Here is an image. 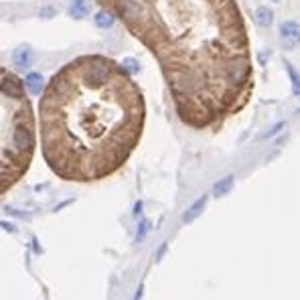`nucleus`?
<instances>
[{
	"label": "nucleus",
	"mask_w": 300,
	"mask_h": 300,
	"mask_svg": "<svg viewBox=\"0 0 300 300\" xmlns=\"http://www.w3.org/2000/svg\"><path fill=\"white\" fill-rule=\"evenodd\" d=\"M156 59L178 120L217 130L254 94V63L237 0H96Z\"/></svg>",
	"instance_id": "f257e3e1"
},
{
	"label": "nucleus",
	"mask_w": 300,
	"mask_h": 300,
	"mask_svg": "<svg viewBox=\"0 0 300 300\" xmlns=\"http://www.w3.org/2000/svg\"><path fill=\"white\" fill-rule=\"evenodd\" d=\"M144 118L142 92L122 63L79 55L53 73L41 94L43 158L63 181H102L128 162Z\"/></svg>",
	"instance_id": "f03ea898"
},
{
	"label": "nucleus",
	"mask_w": 300,
	"mask_h": 300,
	"mask_svg": "<svg viewBox=\"0 0 300 300\" xmlns=\"http://www.w3.org/2000/svg\"><path fill=\"white\" fill-rule=\"evenodd\" d=\"M2 75V150H0V185L6 193L22 174L35 154V118L33 108L24 94V81H20L6 67Z\"/></svg>",
	"instance_id": "7ed1b4c3"
},
{
	"label": "nucleus",
	"mask_w": 300,
	"mask_h": 300,
	"mask_svg": "<svg viewBox=\"0 0 300 300\" xmlns=\"http://www.w3.org/2000/svg\"><path fill=\"white\" fill-rule=\"evenodd\" d=\"M33 49L31 47H26V45H20L12 51V63L18 65L20 69H28L33 65Z\"/></svg>",
	"instance_id": "20e7f679"
},
{
	"label": "nucleus",
	"mask_w": 300,
	"mask_h": 300,
	"mask_svg": "<svg viewBox=\"0 0 300 300\" xmlns=\"http://www.w3.org/2000/svg\"><path fill=\"white\" fill-rule=\"evenodd\" d=\"M67 12H69V16H73V18H85L89 12H92V2L89 0H71L69 2V6H67Z\"/></svg>",
	"instance_id": "39448f33"
},
{
	"label": "nucleus",
	"mask_w": 300,
	"mask_h": 300,
	"mask_svg": "<svg viewBox=\"0 0 300 300\" xmlns=\"http://www.w3.org/2000/svg\"><path fill=\"white\" fill-rule=\"evenodd\" d=\"M45 79H43V75L41 73H28L26 77H24V85H26V89L31 92L33 96H41L43 94V89H45V83H43Z\"/></svg>",
	"instance_id": "423d86ee"
},
{
	"label": "nucleus",
	"mask_w": 300,
	"mask_h": 300,
	"mask_svg": "<svg viewBox=\"0 0 300 300\" xmlns=\"http://www.w3.org/2000/svg\"><path fill=\"white\" fill-rule=\"evenodd\" d=\"M207 199H209L207 195H201V197H199V199H197V201H195V203L187 209L185 215H183V221H185V223H191L193 219H197V217L201 215V211H203L205 205H207Z\"/></svg>",
	"instance_id": "0eeeda50"
},
{
	"label": "nucleus",
	"mask_w": 300,
	"mask_h": 300,
	"mask_svg": "<svg viewBox=\"0 0 300 300\" xmlns=\"http://www.w3.org/2000/svg\"><path fill=\"white\" fill-rule=\"evenodd\" d=\"M116 14L112 12V10H108V8H100L98 12H96V16H94V22H96V26H100V28H112L114 24H116Z\"/></svg>",
	"instance_id": "6e6552de"
},
{
	"label": "nucleus",
	"mask_w": 300,
	"mask_h": 300,
	"mask_svg": "<svg viewBox=\"0 0 300 300\" xmlns=\"http://www.w3.org/2000/svg\"><path fill=\"white\" fill-rule=\"evenodd\" d=\"M254 18H256V22L260 26H270L274 22V12H272V8H268V6H258Z\"/></svg>",
	"instance_id": "1a4fd4ad"
},
{
	"label": "nucleus",
	"mask_w": 300,
	"mask_h": 300,
	"mask_svg": "<svg viewBox=\"0 0 300 300\" xmlns=\"http://www.w3.org/2000/svg\"><path fill=\"white\" fill-rule=\"evenodd\" d=\"M280 33L284 39H296V37H300V26L294 20H286L280 24Z\"/></svg>",
	"instance_id": "9d476101"
},
{
	"label": "nucleus",
	"mask_w": 300,
	"mask_h": 300,
	"mask_svg": "<svg viewBox=\"0 0 300 300\" xmlns=\"http://www.w3.org/2000/svg\"><path fill=\"white\" fill-rule=\"evenodd\" d=\"M231 187H233V176L229 174V176L221 178L219 183H215V187H213V195H215V197H223V195H227V193L231 191Z\"/></svg>",
	"instance_id": "9b49d317"
},
{
	"label": "nucleus",
	"mask_w": 300,
	"mask_h": 300,
	"mask_svg": "<svg viewBox=\"0 0 300 300\" xmlns=\"http://www.w3.org/2000/svg\"><path fill=\"white\" fill-rule=\"evenodd\" d=\"M286 69H288L290 79H292V89H294V94L298 96V94H300V77L296 75V71H294V67H292L290 63H286Z\"/></svg>",
	"instance_id": "f8f14e48"
},
{
	"label": "nucleus",
	"mask_w": 300,
	"mask_h": 300,
	"mask_svg": "<svg viewBox=\"0 0 300 300\" xmlns=\"http://www.w3.org/2000/svg\"><path fill=\"white\" fill-rule=\"evenodd\" d=\"M122 65H124V67L130 71V73H136V71L140 69V67H138V63L134 61V59H124V61H122Z\"/></svg>",
	"instance_id": "ddd939ff"
}]
</instances>
